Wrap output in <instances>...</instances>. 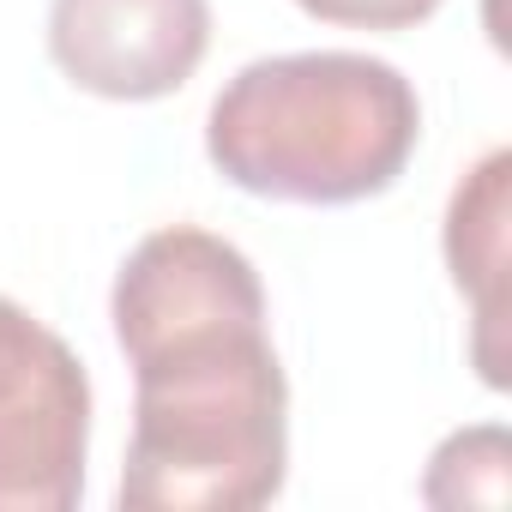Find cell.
<instances>
[{
	"mask_svg": "<svg viewBox=\"0 0 512 512\" xmlns=\"http://www.w3.org/2000/svg\"><path fill=\"white\" fill-rule=\"evenodd\" d=\"M133 368L127 512H253L284 494L290 380L253 260L193 223L151 229L109 296Z\"/></svg>",
	"mask_w": 512,
	"mask_h": 512,
	"instance_id": "obj_1",
	"label": "cell"
},
{
	"mask_svg": "<svg viewBox=\"0 0 512 512\" xmlns=\"http://www.w3.org/2000/svg\"><path fill=\"white\" fill-rule=\"evenodd\" d=\"M416 139V85L392 61L350 49L247 61L205 115L217 175L284 205L374 199L410 169Z\"/></svg>",
	"mask_w": 512,
	"mask_h": 512,
	"instance_id": "obj_2",
	"label": "cell"
},
{
	"mask_svg": "<svg viewBox=\"0 0 512 512\" xmlns=\"http://www.w3.org/2000/svg\"><path fill=\"white\" fill-rule=\"evenodd\" d=\"M91 452L85 362L0 296V512H73Z\"/></svg>",
	"mask_w": 512,
	"mask_h": 512,
	"instance_id": "obj_3",
	"label": "cell"
},
{
	"mask_svg": "<svg viewBox=\"0 0 512 512\" xmlns=\"http://www.w3.org/2000/svg\"><path fill=\"white\" fill-rule=\"evenodd\" d=\"M211 49V0H55V67L109 103L175 97Z\"/></svg>",
	"mask_w": 512,
	"mask_h": 512,
	"instance_id": "obj_4",
	"label": "cell"
},
{
	"mask_svg": "<svg viewBox=\"0 0 512 512\" xmlns=\"http://www.w3.org/2000/svg\"><path fill=\"white\" fill-rule=\"evenodd\" d=\"M506 211H512V151H488L446 205V266L458 296H470V362L476 374L506 392Z\"/></svg>",
	"mask_w": 512,
	"mask_h": 512,
	"instance_id": "obj_5",
	"label": "cell"
},
{
	"mask_svg": "<svg viewBox=\"0 0 512 512\" xmlns=\"http://www.w3.org/2000/svg\"><path fill=\"white\" fill-rule=\"evenodd\" d=\"M506 494H512V440L500 422L458 428L428 458L422 476L428 506H506Z\"/></svg>",
	"mask_w": 512,
	"mask_h": 512,
	"instance_id": "obj_6",
	"label": "cell"
},
{
	"mask_svg": "<svg viewBox=\"0 0 512 512\" xmlns=\"http://www.w3.org/2000/svg\"><path fill=\"white\" fill-rule=\"evenodd\" d=\"M296 7L320 25L344 31H410L440 13V0H296Z\"/></svg>",
	"mask_w": 512,
	"mask_h": 512,
	"instance_id": "obj_7",
	"label": "cell"
}]
</instances>
